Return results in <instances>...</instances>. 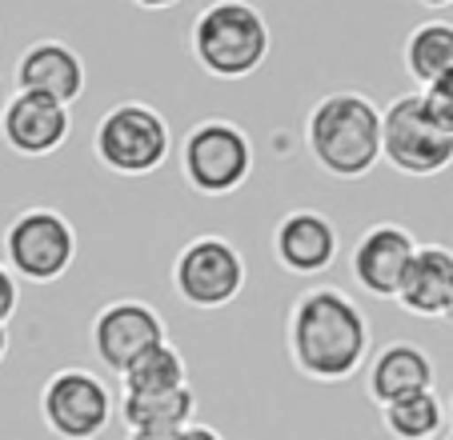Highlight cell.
Here are the masks:
<instances>
[{
    "label": "cell",
    "mask_w": 453,
    "mask_h": 440,
    "mask_svg": "<svg viewBox=\"0 0 453 440\" xmlns=\"http://www.w3.org/2000/svg\"><path fill=\"white\" fill-rule=\"evenodd\" d=\"M373 329L361 305L334 284H313L285 316V353L305 381L342 384L369 360Z\"/></svg>",
    "instance_id": "1"
},
{
    "label": "cell",
    "mask_w": 453,
    "mask_h": 440,
    "mask_svg": "<svg viewBox=\"0 0 453 440\" xmlns=\"http://www.w3.org/2000/svg\"><path fill=\"white\" fill-rule=\"evenodd\" d=\"M305 148L334 180H365L381 164V109L373 96L326 93L305 117Z\"/></svg>",
    "instance_id": "2"
},
{
    "label": "cell",
    "mask_w": 453,
    "mask_h": 440,
    "mask_svg": "<svg viewBox=\"0 0 453 440\" xmlns=\"http://www.w3.org/2000/svg\"><path fill=\"white\" fill-rule=\"evenodd\" d=\"M188 52L213 80H245L269 60L273 33L265 12L249 0H213L188 28Z\"/></svg>",
    "instance_id": "3"
},
{
    "label": "cell",
    "mask_w": 453,
    "mask_h": 440,
    "mask_svg": "<svg viewBox=\"0 0 453 440\" xmlns=\"http://www.w3.org/2000/svg\"><path fill=\"white\" fill-rule=\"evenodd\" d=\"M173 156V128L161 109L145 101H120L96 120L93 161L125 180L153 177Z\"/></svg>",
    "instance_id": "4"
},
{
    "label": "cell",
    "mask_w": 453,
    "mask_h": 440,
    "mask_svg": "<svg viewBox=\"0 0 453 440\" xmlns=\"http://www.w3.org/2000/svg\"><path fill=\"white\" fill-rule=\"evenodd\" d=\"M257 148L241 125L205 117L180 140V177L197 196H233L253 177Z\"/></svg>",
    "instance_id": "5"
},
{
    "label": "cell",
    "mask_w": 453,
    "mask_h": 440,
    "mask_svg": "<svg viewBox=\"0 0 453 440\" xmlns=\"http://www.w3.org/2000/svg\"><path fill=\"white\" fill-rule=\"evenodd\" d=\"M381 161L413 180L437 177L453 164V136L429 117L421 88L394 96L381 109Z\"/></svg>",
    "instance_id": "6"
},
{
    "label": "cell",
    "mask_w": 453,
    "mask_h": 440,
    "mask_svg": "<svg viewBox=\"0 0 453 440\" xmlns=\"http://www.w3.org/2000/svg\"><path fill=\"white\" fill-rule=\"evenodd\" d=\"M4 264L28 284H57L77 264V224L60 209H25L4 229Z\"/></svg>",
    "instance_id": "7"
},
{
    "label": "cell",
    "mask_w": 453,
    "mask_h": 440,
    "mask_svg": "<svg viewBox=\"0 0 453 440\" xmlns=\"http://www.w3.org/2000/svg\"><path fill=\"white\" fill-rule=\"evenodd\" d=\"M245 256L229 237L201 232L173 256V292L197 313L229 308L245 292Z\"/></svg>",
    "instance_id": "8"
},
{
    "label": "cell",
    "mask_w": 453,
    "mask_h": 440,
    "mask_svg": "<svg viewBox=\"0 0 453 440\" xmlns=\"http://www.w3.org/2000/svg\"><path fill=\"white\" fill-rule=\"evenodd\" d=\"M112 413V389L93 368H57L41 389V421L57 440H96Z\"/></svg>",
    "instance_id": "9"
},
{
    "label": "cell",
    "mask_w": 453,
    "mask_h": 440,
    "mask_svg": "<svg viewBox=\"0 0 453 440\" xmlns=\"http://www.w3.org/2000/svg\"><path fill=\"white\" fill-rule=\"evenodd\" d=\"M88 340H93L96 364L117 376H125L141 356L169 340V329H165L161 313H157L149 300L120 297V300H109V305L93 316Z\"/></svg>",
    "instance_id": "10"
},
{
    "label": "cell",
    "mask_w": 453,
    "mask_h": 440,
    "mask_svg": "<svg viewBox=\"0 0 453 440\" xmlns=\"http://www.w3.org/2000/svg\"><path fill=\"white\" fill-rule=\"evenodd\" d=\"M418 248L421 245L413 240V232L405 224L381 220V224H369L357 237V245L349 253V272L361 292H369L377 300H397Z\"/></svg>",
    "instance_id": "11"
},
{
    "label": "cell",
    "mask_w": 453,
    "mask_h": 440,
    "mask_svg": "<svg viewBox=\"0 0 453 440\" xmlns=\"http://www.w3.org/2000/svg\"><path fill=\"white\" fill-rule=\"evenodd\" d=\"M0 136L17 156L41 161V156L60 153L73 136V112L69 104H57L49 96L12 93L0 112Z\"/></svg>",
    "instance_id": "12"
},
{
    "label": "cell",
    "mask_w": 453,
    "mask_h": 440,
    "mask_svg": "<svg viewBox=\"0 0 453 440\" xmlns=\"http://www.w3.org/2000/svg\"><path fill=\"white\" fill-rule=\"evenodd\" d=\"M342 237L337 224L317 209H293L277 220L273 229V256L293 277H321L334 269Z\"/></svg>",
    "instance_id": "13"
},
{
    "label": "cell",
    "mask_w": 453,
    "mask_h": 440,
    "mask_svg": "<svg viewBox=\"0 0 453 440\" xmlns=\"http://www.w3.org/2000/svg\"><path fill=\"white\" fill-rule=\"evenodd\" d=\"M12 85H17V93L49 96V101L73 109L85 93V60L65 41H33L17 57Z\"/></svg>",
    "instance_id": "14"
},
{
    "label": "cell",
    "mask_w": 453,
    "mask_h": 440,
    "mask_svg": "<svg viewBox=\"0 0 453 440\" xmlns=\"http://www.w3.org/2000/svg\"><path fill=\"white\" fill-rule=\"evenodd\" d=\"M437 384V364L421 345L410 340H394L369 360L365 392L373 405H394L413 392H429Z\"/></svg>",
    "instance_id": "15"
},
{
    "label": "cell",
    "mask_w": 453,
    "mask_h": 440,
    "mask_svg": "<svg viewBox=\"0 0 453 440\" xmlns=\"http://www.w3.org/2000/svg\"><path fill=\"white\" fill-rule=\"evenodd\" d=\"M453 300V248L449 245H421L410 264L397 305L418 321H445Z\"/></svg>",
    "instance_id": "16"
},
{
    "label": "cell",
    "mask_w": 453,
    "mask_h": 440,
    "mask_svg": "<svg viewBox=\"0 0 453 440\" xmlns=\"http://www.w3.org/2000/svg\"><path fill=\"white\" fill-rule=\"evenodd\" d=\"M197 416L193 384L173 392H120V421L128 432L137 429H188Z\"/></svg>",
    "instance_id": "17"
},
{
    "label": "cell",
    "mask_w": 453,
    "mask_h": 440,
    "mask_svg": "<svg viewBox=\"0 0 453 440\" xmlns=\"http://www.w3.org/2000/svg\"><path fill=\"white\" fill-rule=\"evenodd\" d=\"M402 64L421 88L437 85L453 68V20H426L402 44Z\"/></svg>",
    "instance_id": "18"
},
{
    "label": "cell",
    "mask_w": 453,
    "mask_h": 440,
    "mask_svg": "<svg viewBox=\"0 0 453 440\" xmlns=\"http://www.w3.org/2000/svg\"><path fill=\"white\" fill-rule=\"evenodd\" d=\"M381 429L394 440H437L445 432V405L434 389L381 405Z\"/></svg>",
    "instance_id": "19"
},
{
    "label": "cell",
    "mask_w": 453,
    "mask_h": 440,
    "mask_svg": "<svg viewBox=\"0 0 453 440\" xmlns=\"http://www.w3.org/2000/svg\"><path fill=\"white\" fill-rule=\"evenodd\" d=\"M188 389V364L185 353L177 345H157L153 353H145L125 376H120V392H173Z\"/></svg>",
    "instance_id": "20"
},
{
    "label": "cell",
    "mask_w": 453,
    "mask_h": 440,
    "mask_svg": "<svg viewBox=\"0 0 453 440\" xmlns=\"http://www.w3.org/2000/svg\"><path fill=\"white\" fill-rule=\"evenodd\" d=\"M421 96H426V109H429V117L437 120V128H445V133L453 136V68L437 85L421 88Z\"/></svg>",
    "instance_id": "21"
},
{
    "label": "cell",
    "mask_w": 453,
    "mask_h": 440,
    "mask_svg": "<svg viewBox=\"0 0 453 440\" xmlns=\"http://www.w3.org/2000/svg\"><path fill=\"white\" fill-rule=\"evenodd\" d=\"M20 308V280L9 264L0 261V324H9Z\"/></svg>",
    "instance_id": "22"
},
{
    "label": "cell",
    "mask_w": 453,
    "mask_h": 440,
    "mask_svg": "<svg viewBox=\"0 0 453 440\" xmlns=\"http://www.w3.org/2000/svg\"><path fill=\"white\" fill-rule=\"evenodd\" d=\"M185 429H137L128 432V440H180Z\"/></svg>",
    "instance_id": "23"
},
{
    "label": "cell",
    "mask_w": 453,
    "mask_h": 440,
    "mask_svg": "<svg viewBox=\"0 0 453 440\" xmlns=\"http://www.w3.org/2000/svg\"><path fill=\"white\" fill-rule=\"evenodd\" d=\"M180 440H225V436L213 429V424H197V421H193L185 432H180Z\"/></svg>",
    "instance_id": "24"
},
{
    "label": "cell",
    "mask_w": 453,
    "mask_h": 440,
    "mask_svg": "<svg viewBox=\"0 0 453 440\" xmlns=\"http://www.w3.org/2000/svg\"><path fill=\"white\" fill-rule=\"evenodd\" d=\"M137 9H145V12H165V9H177L180 0H133Z\"/></svg>",
    "instance_id": "25"
},
{
    "label": "cell",
    "mask_w": 453,
    "mask_h": 440,
    "mask_svg": "<svg viewBox=\"0 0 453 440\" xmlns=\"http://www.w3.org/2000/svg\"><path fill=\"white\" fill-rule=\"evenodd\" d=\"M9 356V324H0V364Z\"/></svg>",
    "instance_id": "26"
},
{
    "label": "cell",
    "mask_w": 453,
    "mask_h": 440,
    "mask_svg": "<svg viewBox=\"0 0 453 440\" xmlns=\"http://www.w3.org/2000/svg\"><path fill=\"white\" fill-rule=\"evenodd\" d=\"M418 4H421V9H449L453 0H418Z\"/></svg>",
    "instance_id": "27"
},
{
    "label": "cell",
    "mask_w": 453,
    "mask_h": 440,
    "mask_svg": "<svg viewBox=\"0 0 453 440\" xmlns=\"http://www.w3.org/2000/svg\"><path fill=\"white\" fill-rule=\"evenodd\" d=\"M445 324H449V329H453V300H449V313H445Z\"/></svg>",
    "instance_id": "28"
},
{
    "label": "cell",
    "mask_w": 453,
    "mask_h": 440,
    "mask_svg": "<svg viewBox=\"0 0 453 440\" xmlns=\"http://www.w3.org/2000/svg\"><path fill=\"white\" fill-rule=\"evenodd\" d=\"M4 101H9V96H4V93H0V112H4Z\"/></svg>",
    "instance_id": "29"
},
{
    "label": "cell",
    "mask_w": 453,
    "mask_h": 440,
    "mask_svg": "<svg viewBox=\"0 0 453 440\" xmlns=\"http://www.w3.org/2000/svg\"><path fill=\"white\" fill-rule=\"evenodd\" d=\"M445 440H453V429H449V432H445Z\"/></svg>",
    "instance_id": "30"
},
{
    "label": "cell",
    "mask_w": 453,
    "mask_h": 440,
    "mask_svg": "<svg viewBox=\"0 0 453 440\" xmlns=\"http://www.w3.org/2000/svg\"><path fill=\"white\" fill-rule=\"evenodd\" d=\"M449 416H453V400H449Z\"/></svg>",
    "instance_id": "31"
}]
</instances>
